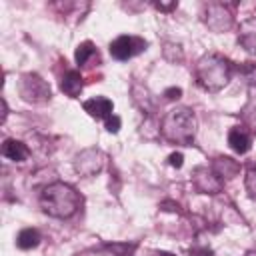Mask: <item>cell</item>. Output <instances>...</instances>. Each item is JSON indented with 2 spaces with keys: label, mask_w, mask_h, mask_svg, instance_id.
Here are the masks:
<instances>
[{
  "label": "cell",
  "mask_w": 256,
  "mask_h": 256,
  "mask_svg": "<svg viewBox=\"0 0 256 256\" xmlns=\"http://www.w3.org/2000/svg\"><path fill=\"white\" fill-rule=\"evenodd\" d=\"M160 256H172V254H160Z\"/></svg>",
  "instance_id": "cell-24"
},
{
  "label": "cell",
  "mask_w": 256,
  "mask_h": 256,
  "mask_svg": "<svg viewBox=\"0 0 256 256\" xmlns=\"http://www.w3.org/2000/svg\"><path fill=\"white\" fill-rule=\"evenodd\" d=\"M122 256H132V254H122Z\"/></svg>",
  "instance_id": "cell-25"
},
{
  "label": "cell",
  "mask_w": 256,
  "mask_h": 256,
  "mask_svg": "<svg viewBox=\"0 0 256 256\" xmlns=\"http://www.w3.org/2000/svg\"><path fill=\"white\" fill-rule=\"evenodd\" d=\"M164 96H166L168 100H178V98L182 96V90H180V88H176V86H172V88H168V90L164 92Z\"/></svg>",
  "instance_id": "cell-21"
},
{
  "label": "cell",
  "mask_w": 256,
  "mask_h": 256,
  "mask_svg": "<svg viewBox=\"0 0 256 256\" xmlns=\"http://www.w3.org/2000/svg\"><path fill=\"white\" fill-rule=\"evenodd\" d=\"M82 204L80 194L64 182H52L40 192V208L52 218H70Z\"/></svg>",
  "instance_id": "cell-1"
},
{
  "label": "cell",
  "mask_w": 256,
  "mask_h": 256,
  "mask_svg": "<svg viewBox=\"0 0 256 256\" xmlns=\"http://www.w3.org/2000/svg\"><path fill=\"white\" fill-rule=\"evenodd\" d=\"M228 144H230V148H232L234 152L246 154V152L250 150V146H252V136H250V132H248L246 128L234 126V128L228 132Z\"/></svg>",
  "instance_id": "cell-11"
},
{
  "label": "cell",
  "mask_w": 256,
  "mask_h": 256,
  "mask_svg": "<svg viewBox=\"0 0 256 256\" xmlns=\"http://www.w3.org/2000/svg\"><path fill=\"white\" fill-rule=\"evenodd\" d=\"M40 240L42 238H40V232L36 228H24L16 236V246L20 250H32V248H36L40 244Z\"/></svg>",
  "instance_id": "cell-14"
},
{
  "label": "cell",
  "mask_w": 256,
  "mask_h": 256,
  "mask_svg": "<svg viewBox=\"0 0 256 256\" xmlns=\"http://www.w3.org/2000/svg\"><path fill=\"white\" fill-rule=\"evenodd\" d=\"M60 88H62V92H64L66 96L76 98V96L82 92V88H84V82H82L80 72H78V70H68V72L62 76Z\"/></svg>",
  "instance_id": "cell-13"
},
{
  "label": "cell",
  "mask_w": 256,
  "mask_h": 256,
  "mask_svg": "<svg viewBox=\"0 0 256 256\" xmlns=\"http://www.w3.org/2000/svg\"><path fill=\"white\" fill-rule=\"evenodd\" d=\"M206 24H208L212 30L222 32V30L230 28V24H232V16L224 10V6H220V4H212V6L208 8V12H206Z\"/></svg>",
  "instance_id": "cell-10"
},
{
  "label": "cell",
  "mask_w": 256,
  "mask_h": 256,
  "mask_svg": "<svg viewBox=\"0 0 256 256\" xmlns=\"http://www.w3.org/2000/svg\"><path fill=\"white\" fill-rule=\"evenodd\" d=\"M102 166H104V154L98 148H86L74 160V168L80 176H94L102 170Z\"/></svg>",
  "instance_id": "cell-6"
},
{
  "label": "cell",
  "mask_w": 256,
  "mask_h": 256,
  "mask_svg": "<svg viewBox=\"0 0 256 256\" xmlns=\"http://www.w3.org/2000/svg\"><path fill=\"white\" fill-rule=\"evenodd\" d=\"M182 162H184V156H182L180 152H172V154L168 156V164H170V166H174V168H180V166H182Z\"/></svg>",
  "instance_id": "cell-19"
},
{
  "label": "cell",
  "mask_w": 256,
  "mask_h": 256,
  "mask_svg": "<svg viewBox=\"0 0 256 256\" xmlns=\"http://www.w3.org/2000/svg\"><path fill=\"white\" fill-rule=\"evenodd\" d=\"M232 76V64L220 54H204L196 64V82L206 92H220Z\"/></svg>",
  "instance_id": "cell-2"
},
{
  "label": "cell",
  "mask_w": 256,
  "mask_h": 256,
  "mask_svg": "<svg viewBox=\"0 0 256 256\" xmlns=\"http://www.w3.org/2000/svg\"><path fill=\"white\" fill-rule=\"evenodd\" d=\"M98 58V52H96V48H94V44L92 42H82V44H78V48H76V54H74V58H76V64L78 66H86L88 64V60L90 58Z\"/></svg>",
  "instance_id": "cell-16"
},
{
  "label": "cell",
  "mask_w": 256,
  "mask_h": 256,
  "mask_svg": "<svg viewBox=\"0 0 256 256\" xmlns=\"http://www.w3.org/2000/svg\"><path fill=\"white\" fill-rule=\"evenodd\" d=\"M148 46V42L140 36H118L116 40L110 42V54L116 60H128L138 56L140 52H144Z\"/></svg>",
  "instance_id": "cell-5"
},
{
  "label": "cell",
  "mask_w": 256,
  "mask_h": 256,
  "mask_svg": "<svg viewBox=\"0 0 256 256\" xmlns=\"http://www.w3.org/2000/svg\"><path fill=\"white\" fill-rule=\"evenodd\" d=\"M212 170L224 180V178H234L236 174H238V164L232 160V158H228V156H220V158H216V162H214V166H212Z\"/></svg>",
  "instance_id": "cell-15"
},
{
  "label": "cell",
  "mask_w": 256,
  "mask_h": 256,
  "mask_svg": "<svg viewBox=\"0 0 256 256\" xmlns=\"http://www.w3.org/2000/svg\"><path fill=\"white\" fill-rule=\"evenodd\" d=\"M6 114H8V112H6V102L2 100V122H4V118H6Z\"/></svg>",
  "instance_id": "cell-23"
},
{
  "label": "cell",
  "mask_w": 256,
  "mask_h": 256,
  "mask_svg": "<svg viewBox=\"0 0 256 256\" xmlns=\"http://www.w3.org/2000/svg\"><path fill=\"white\" fill-rule=\"evenodd\" d=\"M192 180H194V186L204 194H218L224 186V180L212 168H204V166L194 170Z\"/></svg>",
  "instance_id": "cell-7"
},
{
  "label": "cell",
  "mask_w": 256,
  "mask_h": 256,
  "mask_svg": "<svg viewBox=\"0 0 256 256\" xmlns=\"http://www.w3.org/2000/svg\"><path fill=\"white\" fill-rule=\"evenodd\" d=\"M162 136L172 144L190 146L196 136V116L190 108H174L170 110L160 126Z\"/></svg>",
  "instance_id": "cell-3"
},
{
  "label": "cell",
  "mask_w": 256,
  "mask_h": 256,
  "mask_svg": "<svg viewBox=\"0 0 256 256\" xmlns=\"http://www.w3.org/2000/svg\"><path fill=\"white\" fill-rule=\"evenodd\" d=\"M2 154L8 158V160H14V162H24L28 156H30V150L24 142L20 140H14V138H8L4 140L2 144Z\"/></svg>",
  "instance_id": "cell-12"
},
{
  "label": "cell",
  "mask_w": 256,
  "mask_h": 256,
  "mask_svg": "<svg viewBox=\"0 0 256 256\" xmlns=\"http://www.w3.org/2000/svg\"><path fill=\"white\" fill-rule=\"evenodd\" d=\"M106 130H108V132H112V134H116V132L120 130V118L112 114V116L106 120Z\"/></svg>",
  "instance_id": "cell-18"
},
{
  "label": "cell",
  "mask_w": 256,
  "mask_h": 256,
  "mask_svg": "<svg viewBox=\"0 0 256 256\" xmlns=\"http://www.w3.org/2000/svg\"><path fill=\"white\" fill-rule=\"evenodd\" d=\"M82 106H84V110H86L92 118H96V120H104V122L112 116V110H114L112 100H108V98H104V96H94V98L86 100Z\"/></svg>",
  "instance_id": "cell-8"
},
{
  "label": "cell",
  "mask_w": 256,
  "mask_h": 256,
  "mask_svg": "<svg viewBox=\"0 0 256 256\" xmlns=\"http://www.w3.org/2000/svg\"><path fill=\"white\" fill-rule=\"evenodd\" d=\"M238 44L256 56V18H246L238 28Z\"/></svg>",
  "instance_id": "cell-9"
},
{
  "label": "cell",
  "mask_w": 256,
  "mask_h": 256,
  "mask_svg": "<svg viewBox=\"0 0 256 256\" xmlns=\"http://www.w3.org/2000/svg\"><path fill=\"white\" fill-rule=\"evenodd\" d=\"M20 96L32 104H44L52 98V92H50L48 82L42 76L30 72L20 78Z\"/></svg>",
  "instance_id": "cell-4"
},
{
  "label": "cell",
  "mask_w": 256,
  "mask_h": 256,
  "mask_svg": "<svg viewBox=\"0 0 256 256\" xmlns=\"http://www.w3.org/2000/svg\"><path fill=\"white\" fill-rule=\"evenodd\" d=\"M190 256H214V252L206 246H196V248L190 250Z\"/></svg>",
  "instance_id": "cell-20"
},
{
  "label": "cell",
  "mask_w": 256,
  "mask_h": 256,
  "mask_svg": "<svg viewBox=\"0 0 256 256\" xmlns=\"http://www.w3.org/2000/svg\"><path fill=\"white\" fill-rule=\"evenodd\" d=\"M154 6H156L158 10H164V12H166V10H172V8H176V2H170V4H160V2H158V4H154Z\"/></svg>",
  "instance_id": "cell-22"
},
{
  "label": "cell",
  "mask_w": 256,
  "mask_h": 256,
  "mask_svg": "<svg viewBox=\"0 0 256 256\" xmlns=\"http://www.w3.org/2000/svg\"><path fill=\"white\" fill-rule=\"evenodd\" d=\"M244 184H246V190L250 194V198L256 200V164L248 166L246 170V178H244Z\"/></svg>",
  "instance_id": "cell-17"
}]
</instances>
